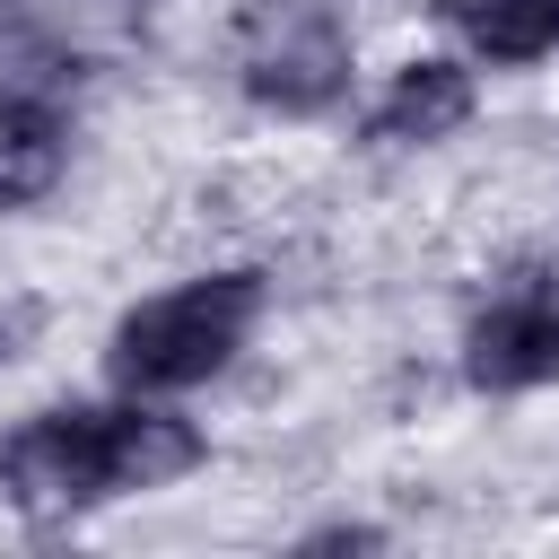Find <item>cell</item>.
Listing matches in <instances>:
<instances>
[{
	"mask_svg": "<svg viewBox=\"0 0 559 559\" xmlns=\"http://www.w3.org/2000/svg\"><path fill=\"white\" fill-rule=\"evenodd\" d=\"M35 323H44V306H26V297H17V306H0V367L26 349V332H35Z\"/></svg>",
	"mask_w": 559,
	"mask_h": 559,
	"instance_id": "8",
	"label": "cell"
},
{
	"mask_svg": "<svg viewBox=\"0 0 559 559\" xmlns=\"http://www.w3.org/2000/svg\"><path fill=\"white\" fill-rule=\"evenodd\" d=\"M437 17L489 70H524V61H550L559 52V0H437Z\"/></svg>",
	"mask_w": 559,
	"mask_h": 559,
	"instance_id": "7",
	"label": "cell"
},
{
	"mask_svg": "<svg viewBox=\"0 0 559 559\" xmlns=\"http://www.w3.org/2000/svg\"><path fill=\"white\" fill-rule=\"evenodd\" d=\"M384 533L376 524H323V533H306V550H376Z\"/></svg>",
	"mask_w": 559,
	"mask_h": 559,
	"instance_id": "9",
	"label": "cell"
},
{
	"mask_svg": "<svg viewBox=\"0 0 559 559\" xmlns=\"http://www.w3.org/2000/svg\"><path fill=\"white\" fill-rule=\"evenodd\" d=\"M472 105H480L472 61L419 52V61H402V70L384 79V96H376V114H367V140H376V148H428V140H454V131L472 122Z\"/></svg>",
	"mask_w": 559,
	"mask_h": 559,
	"instance_id": "5",
	"label": "cell"
},
{
	"mask_svg": "<svg viewBox=\"0 0 559 559\" xmlns=\"http://www.w3.org/2000/svg\"><path fill=\"white\" fill-rule=\"evenodd\" d=\"M70 175V122L52 96H9L0 105V210H44Z\"/></svg>",
	"mask_w": 559,
	"mask_h": 559,
	"instance_id": "6",
	"label": "cell"
},
{
	"mask_svg": "<svg viewBox=\"0 0 559 559\" xmlns=\"http://www.w3.org/2000/svg\"><path fill=\"white\" fill-rule=\"evenodd\" d=\"M463 384L472 393H533L559 384V297H489L463 323Z\"/></svg>",
	"mask_w": 559,
	"mask_h": 559,
	"instance_id": "4",
	"label": "cell"
},
{
	"mask_svg": "<svg viewBox=\"0 0 559 559\" xmlns=\"http://www.w3.org/2000/svg\"><path fill=\"white\" fill-rule=\"evenodd\" d=\"M0 498L17 515H79L114 498V454H105V411H26L0 428Z\"/></svg>",
	"mask_w": 559,
	"mask_h": 559,
	"instance_id": "3",
	"label": "cell"
},
{
	"mask_svg": "<svg viewBox=\"0 0 559 559\" xmlns=\"http://www.w3.org/2000/svg\"><path fill=\"white\" fill-rule=\"evenodd\" d=\"M236 79L262 114H332L349 96V35L323 0H262L245 17Z\"/></svg>",
	"mask_w": 559,
	"mask_h": 559,
	"instance_id": "2",
	"label": "cell"
},
{
	"mask_svg": "<svg viewBox=\"0 0 559 559\" xmlns=\"http://www.w3.org/2000/svg\"><path fill=\"white\" fill-rule=\"evenodd\" d=\"M262 297H271L262 271H201V280H183V288L140 297V306L114 323V341H105L114 384H122V393H192V384H210V376L253 341Z\"/></svg>",
	"mask_w": 559,
	"mask_h": 559,
	"instance_id": "1",
	"label": "cell"
}]
</instances>
